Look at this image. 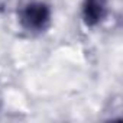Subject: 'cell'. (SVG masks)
<instances>
[{
  "mask_svg": "<svg viewBox=\"0 0 123 123\" xmlns=\"http://www.w3.org/2000/svg\"><path fill=\"white\" fill-rule=\"evenodd\" d=\"M20 25L29 32H41L51 22V9L43 2H31L20 10Z\"/></svg>",
  "mask_w": 123,
  "mask_h": 123,
  "instance_id": "cell-1",
  "label": "cell"
},
{
  "mask_svg": "<svg viewBox=\"0 0 123 123\" xmlns=\"http://www.w3.org/2000/svg\"><path fill=\"white\" fill-rule=\"evenodd\" d=\"M107 15L106 0H84L83 3V19L87 26L98 25Z\"/></svg>",
  "mask_w": 123,
  "mask_h": 123,
  "instance_id": "cell-2",
  "label": "cell"
}]
</instances>
